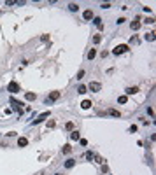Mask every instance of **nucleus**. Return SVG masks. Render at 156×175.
I'll use <instances>...</instances> for the list:
<instances>
[{
  "instance_id": "1",
  "label": "nucleus",
  "mask_w": 156,
  "mask_h": 175,
  "mask_svg": "<svg viewBox=\"0 0 156 175\" xmlns=\"http://www.w3.org/2000/svg\"><path fill=\"white\" fill-rule=\"evenodd\" d=\"M7 91H11V93H18V91H21V89H19V84H18L16 81H11L9 86H7Z\"/></svg>"
},
{
  "instance_id": "2",
  "label": "nucleus",
  "mask_w": 156,
  "mask_h": 175,
  "mask_svg": "<svg viewBox=\"0 0 156 175\" xmlns=\"http://www.w3.org/2000/svg\"><path fill=\"white\" fill-rule=\"evenodd\" d=\"M58 98H60V91H51V93H49V96H47V100H46V103L56 102Z\"/></svg>"
},
{
  "instance_id": "3",
  "label": "nucleus",
  "mask_w": 156,
  "mask_h": 175,
  "mask_svg": "<svg viewBox=\"0 0 156 175\" xmlns=\"http://www.w3.org/2000/svg\"><path fill=\"white\" fill-rule=\"evenodd\" d=\"M128 51V46L126 44H121V46H117V47H114V54H123V53H126Z\"/></svg>"
},
{
  "instance_id": "4",
  "label": "nucleus",
  "mask_w": 156,
  "mask_h": 175,
  "mask_svg": "<svg viewBox=\"0 0 156 175\" xmlns=\"http://www.w3.org/2000/svg\"><path fill=\"white\" fill-rule=\"evenodd\" d=\"M88 88H89L91 91H100V89H102V84H100V82H95V81H93V82H89V86H88Z\"/></svg>"
},
{
  "instance_id": "5",
  "label": "nucleus",
  "mask_w": 156,
  "mask_h": 175,
  "mask_svg": "<svg viewBox=\"0 0 156 175\" xmlns=\"http://www.w3.org/2000/svg\"><path fill=\"white\" fill-rule=\"evenodd\" d=\"M46 117H49V112H44V114H40V116L35 119V121H34V123H32V124H39V123H42Z\"/></svg>"
},
{
  "instance_id": "6",
  "label": "nucleus",
  "mask_w": 156,
  "mask_h": 175,
  "mask_svg": "<svg viewBox=\"0 0 156 175\" xmlns=\"http://www.w3.org/2000/svg\"><path fill=\"white\" fill-rule=\"evenodd\" d=\"M82 18H84L86 21H89V19H93L95 16H93V12H91V9H88V11H84V14H82Z\"/></svg>"
},
{
  "instance_id": "7",
  "label": "nucleus",
  "mask_w": 156,
  "mask_h": 175,
  "mask_svg": "<svg viewBox=\"0 0 156 175\" xmlns=\"http://www.w3.org/2000/svg\"><path fill=\"white\" fill-rule=\"evenodd\" d=\"M140 25H142V23H140V21H139V18H137V21H132V25H130V28H132L133 32H137V30L140 28Z\"/></svg>"
},
{
  "instance_id": "8",
  "label": "nucleus",
  "mask_w": 156,
  "mask_h": 175,
  "mask_svg": "<svg viewBox=\"0 0 156 175\" xmlns=\"http://www.w3.org/2000/svg\"><path fill=\"white\" fill-rule=\"evenodd\" d=\"M93 23L97 25V28H100V30L104 28V23H102V18H93Z\"/></svg>"
},
{
  "instance_id": "9",
  "label": "nucleus",
  "mask_w": 156,
  "mask_h": 175,
  "mask_svg": "<svg viewBox=\"0 0 156 175\" xmlns=\"http://www.w3.org/2000/svg\"><path fill=\"white\" fill-rule=\"evenodd\" d=\"M135 93H139V88H137V86H133V88H126V96H128V95H135Z\"/></svg>"
},
{
  "instance_id": "10",
  "label": "nucleus",
  "mask_w": 156,
  "mask_h": 175,
  "mask_svg": "<svg viewBox=\"0 0 156 175\" xmlns=\"http://www.w3.org/2000/svg\"><path fill=\"white\" fill-rule=\"evenodd\" d=\"M25 98H26L28 102H32V100H35V98H37V95H35V93H32V91H28V93H25Z\"/></svg>"
},
{
  "instance_id": "11",
  "label": "nucleus",
  "mask_w": 156,
  "mask_h": 175,
  "mask_svg": "<svg viewBox=\"0 0 156 175\" xmlns=\"http://www.w3.org/2000/svg\"><path fill=\"white\" fill-rule=\"evenodd\" d=\"M69 11H70V12H77L79 11V4H74V2L69 4Z\"/></svg>"
},
{
  "instance_id": "12",
  "label": "nucleus",
  "mask_w": 156,
  "mask_h": 175,
  "mask_svg": "<svg viewBox=\"0 0 156 175\" xmlns=\"http://www.w3.org/2000/svg\"><path fill=\"white\" fill-rule=\"evenodd\" d=\"M107 114H111L112 117H121V114H119V110H116V109H109V110H107Z\"/></svg>"
},
{
  "instance_id": "13",
  "label": "nucleus",
  "mask_w": 156,
  "mask_h": 175,
  "mask_svg": "<svg viewBox=\"0 0 156 175\" xmlns=\"http://www.w3.org/2000/svg\"><path fill=\"white\" fill-rule=\"evenodd\" d=\"M11 103L14 105V109H16V110H19V112H23V109H21V103H19V102H16L14 98H11Z\"/></svg>"
},
{
  "instance_id": "14",
  "label": "nucleus",
  "mask_w": 156,
  "mask_h": 175,
  "mask_svg": "<svg viewBox=\"0 0 156 175\" xmlns=\"http://www.w3.org/2000/svg\"><path fill=\"white\" fill-rule=\"evenodd\" d=\"M61 152H63V154H70V152H72V147H70L69 144H65V145L61 147Z\"/></svg>"
},
{
  "instance_id": "15",
  "label": "nucleus",
  "mask_w": 156,
  "mask_h": 175,
  "mask_svg": "<svg viewBox=\"0 0 156 175\" xmlns=\"http://www.w3.org/2000/svg\"><path fill=\"white\" fill-rule=\"evenodd\" d=\"M74 165H76V159H72V158L65 161V168H74Z\"/></svg>"
},
{
  "instance_id": "16",
  "label": "nucleus",
  "mask_w": 156,
  "mask_h": 175,
  "mask_svg": "<svg viewBox=\"0 0 156 175\" xmlns=\"http://www.w3.org/2000/svg\"><path fill=\"white\" fill-rule=\"evenodd\" d=\"M26 144H28V140L25 138V137H19V138H18V145H19V147H25Z\"/></svg>"
},
{
  "instance_id": "17",
  "label": "nucleus",
  "mask_w": 156,
  "mask_h": 175,
  "mask_svg": "<svg viewBox=\"0 0 156 175\" xmlns=\"http://www.w3.org/2000/svg\"><path fill=\"white\" fill-rule=\"evenodd\" d=\"M81 107L86 110V109H89V107H91V102H89V100H82V102H81Z\"/></svg>"
},
{
  "instance_id": "18",
  "label": "nucleus",
  "mask_w": 156,
  "mask_h": 175,
  "mask_svg": "<svg viewBox=\"0 0 156 175\" xmlns=\"http://www.w3.org/2000/svg\"><path fill=\"white\" fill-rule=\"evenodd\" d=\"M70 138H72V140H79V138H81V135H79L77 130H74V131L70 133Z\"/></svg>"
},
{
  "instance_id": "19",
  "label": "nucleus",
  "mask_w": 156,
  "mask_h": 175,
  "mask_svg": "<svg viewBox=\"0 0 156 175\" xmlns=\"http://www.w3.org/2000/svg\"><path fill=\"white\" fill-rule=\"evenodd\" d=\"M65 130H67V131H74V123H72V121H69V123L65 124Z\"/></svg>"
},
{
  "instance_id": "20",
  "label": "nucleus",
  "mask_w": 156,
  "mask_h": 175,
  "mask_svg": "<svg viewBox=\"0 0 156 175\" xmlns=\"http://www.w3.org/2000/svg\"><path fill=\"white\" fill-rule=\"evenodd\" d=\"M84 158H86V159H89V161H91V159H93V158H95V152H91V151H88V152H84Z\"/></svg>"
},
{
  "instance_id": "21",
  "label": "nucleus",
  "mask_w": 156,
  "mask_h": 175,
  "mask_svg": "<svg viewBox=\"0 0 156 175\" xmlns=\"http://www.w3.org/2000/svg\"><path fill=\"white\" fill-rule=\"evenodd\" d=\"M95 56H97V51H95V49H91V51H88V60H93Z\"/></svg>"
},
{
  "instance_id": "22",
  "label": "nucleus",
  "mask_w": 156,
  "mask_h": 175,
  "mask_svg": "<svg viewBox=\"0 0 156 175\" xmlns=\"http://www.w3.org/2000/svg\"><path fill=\"white\" fill-rule=\"evenodd\" d=\"M86 91H88V88H86V86H79V88H77V93H79V95H84Z\"/></svg>"
},
{
  "instance_id": "23",
  "label": "nucleus",
  "mask_w": 156,
  "mask_h": 175,
  "mask_svg": "<svg viewBox=\"0 0 156 175\" xmlns=\"http://www.w3.org/2000/svg\"><path fill=\"white\" fill-rule=\"evenodd\" d=\"M117 102H119V103H126V102H128V96H126V95H123V96H119V98H117Z\"/></svg>"
},
{
  "instance_id": "24",
  "label": "nucleus",
  "mask_w": 156,
  "mask_h": 175,
  "mask_svg": "<svg viewBox=\"0 0 156 175\" xmlns=\"http://www.w3.org/2000/svg\"><path fill=\"white\" fill-rule=\"evenodd\" d=\"M146 40H154V32H149V33H146Z\"/></svg>"
},
{
  "instance_id": "25",
  "label": "nucleus",
  "mask_w": 156,
  "mask_h": 175,
  "mask_svg": "<svg viewBox=\"0 0 156 175\" xmlns=\"http://www.w3.org/2000/svg\"><path fill=\"white\" fill-rule=\"evenodd\" d=\"M93 42H95V44H100V42H102V35H95V37H93Z\"/></svg>"
},
{
  "instance_id": "26",
  "label": "nucleus",
  "mask_w": 156,
  "mask_h": 175,
  "mask_svg": "<svg viewBox=\"0 0 156 175\" xmlns=\"http://www.w3.org/2000/svg\"><path fill=\"white\" fill-rule=\"evenodd\" d=\"M54 126H56V121H53V119H51V121H47V128H49V130H53Z\"/></svg>"
},
{
  "instance_id": "27",
  "label": "nucleus",
  "mask_w": 156,
  "mask_h": 175,
  "mask_svg": "<svg viewBox=\"0 0 156 175\" xmlns=\"http://www.w3.org/2000/svg\"><path fill=\"white\" fill-rule=\"evenodd\" d=\"M93 159H95L97 163H100V165H104V158H100L98 154H95V158H93Z\"/></svg>"
},
{
  "instance_id": "28",
  "label": "nucleus",
  "mask_w": 156,
  "mask_h": 175,
  "mask_svg": "<svg viewBox=\"0 0 156 175\" xmlns=\"http://www.w3.org/2000/svg\"><path fill=\"white\" fill-rule=\"evenodd\" d=\"M135 131H137V124H132L130 126V133H135Z\"/></svg>"
},
{
  "instance_id": "29",
  "label": "nucleus",
  "mask_w": 156,
  "mask_h": 175,
  "mask_svg": "<svg viewBox=\"0 0 156 175\" xmlns=\"http://www.w3.org/2000/svg\"><path fill=\"white\" fill-rule=\"evenodd\" d=\"M84 77V70H79L77 72V79H82Z\"/></svg>"
},
{
  "instance_id": "30",
  "label": "nucleus",
  "mask_w": 156,
  "mask_h": 175,
  "mask_svg": "<svg viewBox=\"0 0 156 175\" xmlns=\"http://www.w3.org/2000/svg\"><path fill=\"white\" fill-rule=\"evenodd\" d=\"M144 23H149V25H153V23H154V19H153V18H146V21H144Z\"/></svg>"
},
{
  "instance_id": "31",
  "label": "nucleus",
  "mask_w": 156,
  "mask_h": 175,
  "mask_svg": "<svg viewBox=\"0 0 156 175\" xmlns=\"http://www.w3.org/2000/svg\"><path fill=\"white\" fill-rule=\"evenodd\" d=\"M147 114H149V116H154V110H153V107H147Z\"/></svg>"
},
{
  "instance_id": "32",
  "label": "nucleus",
  "mask_w": 156,
  "mask_h": 175,
  "mask_svg": "<svg viewBox=\"0 0 156 175\" xmlns=\"http://www.w3.org/2000/svg\"><path fill=\"white\" fill-rule=\"evenodd\" d=\"M102 172L107 173V172H109V166H107V165H102Z\"/></svg>"
},
{
  "instance_id": "33",
  "label": "nucleus",
  "mask_w": 156,
  "mask_h": 175,
  "mask_svg": "<svg viewBox=\"0 0 156 175\" xmlns=\"http://www.w3.org/2000/svg\"><path fill=\"white\" fill-rule=\"evenodd\" d=\"M109 7H111V4H109V2H105V4H102V9H109Z\"/></svg>"
},
{
  "instance_id": "34",
  "label": "nucleus",
  "mask_w": 156,
  "mask_h": 175,
  "mask_svg": "<svg viewBox=\"0 0 156 175\" xmlns=\"http://www.w3.org/2000/svg\"><path fill=\"white\" fill-rule=\"evenodd\" d=\"M124 21H126V19H124V18H119V19H117L116 23H117V25H123V23H124Z\"/></svg>"
},
{
  "instance_id": "35",
  "label": "nucleus",
  "mask_w": 156,
  "mask_h": 175,
  "mask_svg": "<svg viewBox=\"0 0 156 175\" xmlns=\"http://www.w3.org/2000/svg\"><path fill=\"white\" fill-rule=\"evenodd\" d=\"M54 175H61V173H54Z\"/></svg>"
}]
</instances>
